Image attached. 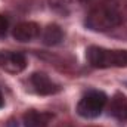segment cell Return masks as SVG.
<instances>
[{"label": "cell", "mask_w": 127, "mask_h": 127, "mask_svg": "<svg viewBox=\"0 0 127 127\" xmlns=\"http://www.w3.org/2000/svg\"><path fill=\"white\" fill-rule=\"evenodd\" d=\"M127 21V3L121 0H108L90 9L86 25L92 31H109Z\"/></svg>", "instance_id": "6da1fadb"}, {"label": "cell", "mask_w": 127, "mask_h": 127, "mask_svg": "<svg viewBox=\"0 0 127 127\" xmlns=\"http://www.w3.org/2000/svg\"><path fill=\"white\" fill-rule=\"evenodd\" d=\"M86 59L95 68H123L127 66V50L90 46L86 50Z\"/></svg>", "instance_id": "7a4b0ae2"}, {"label": "cell", "mask_w": 127, "mask_h": 127, "mask_svg": "<svg viewBox=\"0 0 127 127\" xmlns=\"http://www.w3.org/2000/svg\"><path fill=\"white\" fill-rule=\"evenodd\" d=\"M106 103V95L99 90H92L77 103V114L83 118H96L100 115Z\"/></svg>", "instance_id": "3957f363"}, {"label": "cell", "mask_w": 127, "mask_h": 127, "mask_svg": "<svg viewBox=\"0 0 127 127\" xmlns=\"http://www.w3.org/2000/svg\"><path fill=\"white\" fill-rule=\"evenodd\" d=\"M0 65L3 66L4 71L10 74H18L25 69L27 59L22 53L18 52H4L0 55Z\"/></svg>", "instance_id": "277c9868"}, {"label": "cell", "mask_w": 127, "mask_h": 127, "mask_svg": "<svg viewBox=\"0 0 127 127\" xmlns=\"http://www.w3.org/2000/svg\"><path fill=\"white\" fill-rule=\"evenodd\" d=\"M31 84L38 95H55L59 92V86L52 81L44 72H34L31 75Z\"/></svg>", "instance_id": "5b68a950"}, {"label": "cell", "mask_w": 127, "mask_h": 127, "mask_svg": "<svg viewBox=\"0 0 127 127\" xmlns=\"http://www.w3.org/2000/svg\"><path fill=\"white\" fill-rule=\"evenodd\" d=\"M12 34H13V38L21 43L31 41L40 35V27L35 22H21L13 28Z\"/></svg>", "instance_id": "8992f818"}, {"label": "cell", "mask_w": 127, "mask_h": 127, "mask_svg": "<svg viewBox=\"0 0 127 127\" xmlns=\"http://www.w3.org/2000/svg\"><path fill=\"white\" fill-rule=\"evenodd\" d=\"M109 115H112L114 118H117L120 121H126L127 120V96L121 95V93H117L111 99Z\"/></svg>", "instance_id": "52a82bcc"}, {"label": "cell", "mask_w": 127, "mask_h": 127, "mask_svg": "<svg viewBox=\"0 0 127 127\" xmlns=\"http://www.w3.org/2000/svg\"><path fill=\"white\" fill-rule=\"evenodd\" d=\"M52 120V114L40 112V111H27L24 114V126L25 127H46Z\"/></svg>", "instance_id": "ba28073f"}, {"label": "cell", "mask_w": 127, "mask_h": 127, "mask_svg": "<svg viewBox=\"0 0 127 127\" xmlns=\"http://www.w3.org/2000/svg\"><path fill=\"white\" fill-rule=\"evenodd\" d=\"M64 38V31L62 28L56 24H50L44 28L43 31V41L44 44L47 46H55V44H59Z\"/></svg>", "instance_id": "9c48e42d"}, {"label": "cell", "mask_w": 127, "mask_h": 127, "mask_svg": "<svg viewBox=\"0 0 127 127\" xmlns=\"http://www.w3.org/2000/svg\"><path fill=\"white\" fill-rule=\"evenodd\" d=\"M7 31V21L3 15H0V37H3Z\"/></svg>", "instance_id": "30bf717a"}, {"label": "cell", "mask_w": 127, "mask_h": 127, "mask_svg": "<svg viewBox=\"0 0 127 127\" xmlns=\"http://www.w3.org/2000/svg\"><path fill=\"white\" fill-rule=\"evenodd\" d=\"M84 4H89V6H96V4H100V3H103V1H108V0H81Z\"/></svg>", "instance_id": "8fae6325"}, {"label": "cell", "mask_w": 127, "mask_h": 127, "mask_svg": "<svg viewBox=\"0 0 127 127\" xmlns=\"http://www.w3.org/2000/svg\"><path fill=\"white\" fill-rule=\"evenodd\" d=\"M3 106V96H1V92H0V108Z\"/></svg>", "instance_id": "7c38bea8"}, {"label": "cell", "mask_w": 127, "mask_h": 127, "mask_svg": "<svg viewBox=\"0 0 127 127\" xmlns=\"http://www.w3.org/2000/svg\"><path fill=\"white\" fill-rule=\"evenodd\" d=\"M58 127H69L68 124H61V126H58Z\"/></svg>", "instance_id": "4fadbf2b"}]
</instances>
